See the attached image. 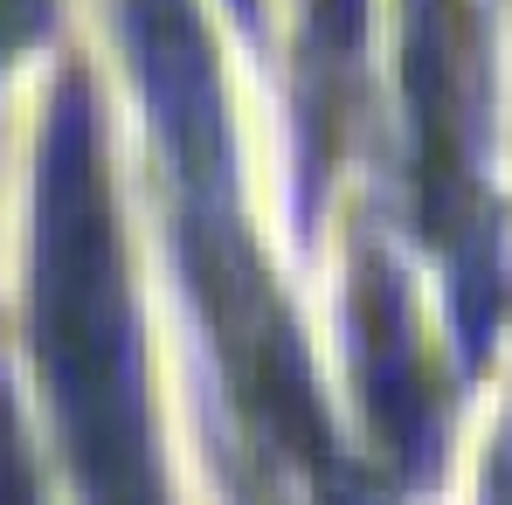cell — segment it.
Wrapping results in <instances>:
<instances>
[{
  "mask_svg": "<svg viewBox=\"0 0 512 505\" xmlns=\"http://www.w3.org/2000/svg\"><path fill=\"white\" fill-rule=\"evenodd\" d=\"M409 173H416V229L450 270V319L471 346L499 326V201L485 180V35L464 0H409Z\"/></svg>",
  "mask_w": 512,
  "mask_h": 505,
  "instance_id": "1",
  "label": "cell"
},
{
  "mask_svg": "<svg viewBox=\"0 0 512 505\" xmlns=\"http://www.w3.org/2000/svg\"><path fill=\"white\" fill-rule=\"evenodd\" d=\"M118 35L132 56L139 97L153 111V132L167 146L180 194H229L236 146H229V104L215 42L194 14V0H118Z\"/></svg>",
  "mask_w": 512,
  "mask_h": 505,
  "instance_id": "2",
  "label": "cell"
},
{
  "mask_svg": "<svg viewBox=\"0 0 512 505\" xmlns=\"http://www.w3.org/2000/svg\"><path fill=\"white\" fill-rule=\"evenodd\" d=\"M236 7H250V0H236Z\"/></svg>",
  "mask_w": 512,
  "mask_h": 505,
  "instance_id": "4",
  "label": "cell"
},
{
  "mask_svg": "<svg viewBox=\"0 0 512 505\" xmlns=\"http://www.w3.org/2000/svg\"><path fill=\"white\" fill-rule=\"evenodd\" d=\"M49 28V0H0V70Z\"/></svg>",
  "mask_w": 512,
  "mask_h": 505,
  "instance_id": "3",
  "label": "cell"
}]
</instances>
